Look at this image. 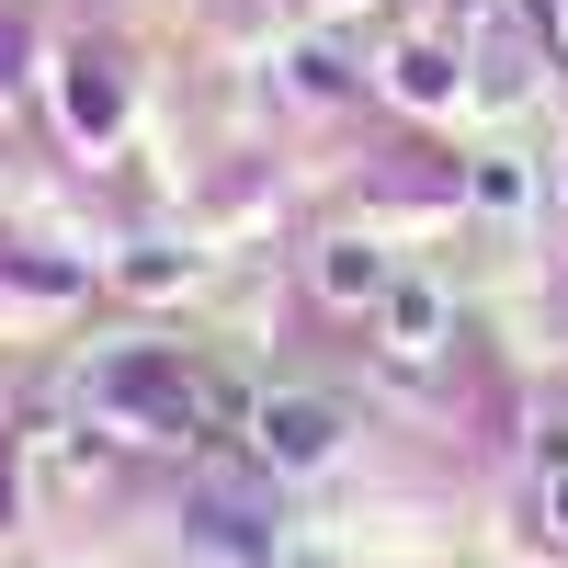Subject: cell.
I'll return each instance as SVG.
<instances>
[{"instance_id":"obj_5","label":"cell","mask_w":568,"mask_h":568,"mask_svg":"<svg viewBox=\"0 0 568 568\" xmlns=\"http://www.w3.org/2000/svg\"><path fill=\"white\" fill-rule=\"evenodd\" d=\"M398 91H409V103H444V91H455L444 45H409V58H398Z\"/></svg>"},{"instance_id":"obj_4","label":"cell","mask_w":568,"mask_h":568,"mask_svg":"<svg viewBox=\"0 0 568 568\" xmlns=\"http://www.w3.org/2000/svg\"><path fill=\"white\" fill-rule=\"evenodd\" d=\"M114 114H125L114 69H103V58H69V125H80V136H114Z\"/></svg>"},{"instance_id":"obj_1","label":"cell","mask_w":568,"mask_h":568,"mask_svg":"<svg viewBox=\"0 0 568 568\" xmlns=\"http://www.w3.org/2000/svg\"><path fill=\"white\" fill-rule=\"evenodd\" d=\"M251 455L262 466H329L342 455V409L329 398H251Z\"/></svg>"},{"instance_id":"obj_2","label":"cell","mask_w":568,"mask_h":568,"mask_svg":"<svg viewBox=\"0 0 568 568\" xmlns=\"http://www.w3.org/2000/svg\"><path fill=\"white\" fill-rule=\"evenodd\" d=\"M375 329H387L398 364H433V353L455 342V296H444V284H420V273H398L387 296H375Z\"/></svg>"},{"instance_id":"obj_6","label":"cell","mask_w":568,"mask_h":568,"mask_svg":"<svg viewBox=\"0 0 568 568\" xmlns=\"http://www.w3.org/2000/svg\"><path fill=\"white\" fill-rule=\"evenodd\" d=\"M546 535H557V546H568V444H557V455H546Z\"/></svg>"},{"instance_id":"obj_3","label":"cell","mask_w":568,"mask_h":568,"mask_svg":"<svg viewBox=\"0 0 568 568\" xmlns=\"http://www.w3.org/2000/svg\"><path fill=\"white\" fill-rule=\"evenodd\" d=\"M387 251H364V240H329L318 251V296H342V307H375V296H387Z\"/></svg>"},{"instance_id":"obj_7","label":"cell","mask_w":568,"mask_h":568,"mask_svg":"<svg viewBox=\"0 0 568 568\" xmlns=\"http://www.w3.org/2000/svg\"><path fill=\"white\" fill-rule=\"evenodd\" d=\"M546 23H557V34H568V0H546Z\"/></svg>"}]
</instances>
